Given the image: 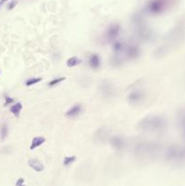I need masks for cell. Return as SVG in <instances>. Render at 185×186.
I'll return each instance as SVG.
<instances>
[{
  "instance_id": "7",
  "label": "cell",
  "mask_w": 185,
  "mask_h": 186,
  "mask_svg": "<svg viewBox=\"0 0 185 186\" xmlns=\"http://www.w3.org/2000/svg\"><path fill=\"white\" fill-rule=\"evenodd\" d=\"M28 165L30 166L32 169H34L36 172H42L45 169V166L40 161L36 160V159H31L28 161Z\"/></svg>"
},
{
  "instance_id": "25",
  "label": "cell",
  "mask_w": 185,
  "mask_h": 186,
  "mask_svg": "<svg viewBox=\"0 0 185 186\" xmlns=\"http://www.w3.org/2000/svg\"><path fill=\"white\" fill-rule=\"evenodd\" d=\"M0 73H1V72H0Z\"/></svg>"
},
{
  "instance_id": "21",
  "label": "cell",
  "mask_w": 185,
  "mask_h": 186,
  "mask_svg": "<svg viewBox=\"0 0 185 186\" xmlns=\"http://www.w3.org/2000/svg\"><path fill=\"white\" fill-rule=\"evenodd\" d=\"M14 102V99L11 98L9 96H6V103H5V105H7V104H10Z\"/></svg>"
},
{
  "instance_id": "9",
  "label": "cell",
  "mask_w": 185,
  "mask_h": 186,
  "mask_svg": "<svg viewBox=\"0 0 185 186\" xmlns=\"http://www.w3.org/2000/svg\"><path fill=\"white\" fill-rule=\"evenodd\" d=\"M111 144H112V145H113L115 149L120 150V149H122L123 147L124 142H123V139L122 137H120V136H115V137H113V138H112Z\"/></svg>"
},
{
  "instance_id": "24",
  "label": "cell",
  "mask_w": 185,
  "mask_h": 186,
  "mask_svg": "<svg viewBox=\"0 0 185 186\" xmlns=\"http://www.w3.org/2000/svg\"><path fill=\"white\" fill-rule=\"evenodd\" d=\"M0 7H1V3H0Z\"/></svg>"
},
{
  "instance_id": "2",
  "label": "cell",
  "mask_w": 185,
  "mask_h": 186,
  "mask_svg": "<svg viewBox=\"0 0 185 186\" xmlns=\"http://www.w3.org/2000/svg\"><path fill=\"white\" fill-rule=\"evenodd\" d=\"M120 33V26L118 24H112L106 33V37L108 40L113 41L114 40Z\"/></svg>"
},
{
  "instance_id": "10",
  "label": "cell",
  "mask_w": 185,
  "mask_h": 186,
  "mask_svg": "<svg viewBox=\"0 0 185 186\" xmlns=\"http://www.w3.org/2000/svg\"><path fill=\"white\" fill-rule=\"evenodd\" d=\"M180 155H181L180 150L177 147H175V146H172L167 151V157L170 158V159H174L176 157H178Z\"/></svg>"
},
{
  "instance_id": "11",
  "label": "cell",
  "mask_w": 185,
  "mask_h": 186,
  "mask_svg": "<svg viewBox=\"0 0 185 186\" xmlns=\"http://www.w3.org/2000/svg\"><path fill=\"white\" fill-rule=\"evenodd\" d=\"M81 63H82V60L80 58H78L77 56H72L66 61V65L68 67H74V66L80 64Z\"/></svg>"
},
{
  "instance_id": "12",
  "label": "cell",
  "mask_w": 185,
  "mask_h": 186,
  "mask_svg": "<svg viewBox=\"0 0 185 186\" xmlns=\"http://www.w3.org/2000/svg\"><path fill=\"white\" fill-rule=\"evenodd\" d=\"M23 108V105L21 103H17L15 104H13L12 106L10 107V111L12 114H14L15 116H19V114H20L21 110Z\"/></svg>"
},
{
  "instance_id": "19",
  "label": "cell",
  "mask_w": 185,
  "mask_h": 186,
  "mask_svg": "<svg viewBox=\"0 0 185 186\" xmlns=\"http://www.w3.org/2000/svg\"><path fill=\"white\" fill-rule=\"evenodd\" d=\"M123 48H124V46H123V43H121V42H115L113 45V50L115 52V54H119V53L123 52Z\"/></svg>"
},
{
  "instance_id": "4",
  "label": "cell",
  "mask_w": 185,
  "mask_h": 186,
  "mask_svg": "<svg viewBox=\"0 0 185 186\" xmlns=\"http://www.w3.org/2000/svg\"><path fill=\"white\" fill-rule=\"evenodd\" d=\"M81 112H82V105L80 103H75L66 111L65 116L68 118H74L81 114Z\"/></svg>"
},
{
  "instance_id": "18",
  "label": "cell",
  "mask_w": 185,
  "mask_h": 186,
  "mask_svg": "<svg viewBox=\"0 0 185 186\" xmlns=\"http://www.w3.org/2000/svg\"><path fill=\"white\" fill-rule=\"evenodd\" d=\"M42 77H32L30 79L26 80V86H31V85H34V84H36L37 83L41 82Z\"/></svg>"
},
{
  "instance_id": "16",
  "label": "cell",
  "mask_w": 185,
  "mask_h": 186,
  "mask_svg": "<svg viewBox=\"0 0 185 186\" xmlns=\"http://www.w3.org/2000/svg\"><path fill=\"white\" fill-rule=\"evenodd\" d=\"M179 124H180V126L183 132V135H184L185 137V111L183 112L182 114H180V116H179Z\"/></svg>"
},
{
  "instance_id": "20",
  "label": "cell",
  "mask_w": 185,
  "mask_h": 186,
  "mask_svg": "<svg viewBox=\"0 0 185 186\" xmlns=\"http://www.w3.org/2000/svg\"><path fill=\"white\" fill-rule=\"evenodd\" d=\"M17 3H18V0H12L11 2H9V4L7 5V9L12 10L13 8H15L17 7Z\"/></svg>"
},
{
  "instance_id": "13",
  "label": "cell",
  "mask_w": 185,
  "mask_h": 186,
  "mask_svg": "<svg viewBox=\"0 0 185 186\" xmlns=\"http://www.w3.org/2000/svg\"><path fill=\"white\" fill-rule=\"evenodd\" d=\"M139 48L137 47V46H131L129 49H128V56H129V58H131V59H133V58H135V57H137L138 55H139Z\"/></svg>"
},
{
  "instance_id": "5",
  "label": "cell",
  "mask_w": 185,
  "mask_h": 186,
  "mask_svg": "<svg viewBox=\"0 0 185 186\" xmlns=\"http://www.w3.org/2000/svg\"><path fill=\"white\" fill-rule=\"evenodd\" d=\"M144 99V93L141 91H134L128 95V102L131 104H137Z\"/></svg>"
},
{
  "instance_id": "23",
  "label": "cell",
  "mask_w": 185,
  "mask_h": 186,
  "mask_svg": "<svg viewBox=\"0 0 185 186\" xmlns=\"http://www.w3.org/2000/svg\"><path fill=\"white\" fill-rule=\"evenodd\" d=\"M7 0H0V3H1V5H3V4H4L5 2H7Z\"/></svg>"
},
{
  "instance_id": "1",
  "label": "cell",
  "mask_w": 185,
  "mask_h": 186,
  "mask_svg": "<svg viewBox=\"0 0 185 186\" xmlns=\"http://www.w3.org/2000/svg\"><path fill=\"white\" fill-rule=\"evenodd\" d=\"M165 125V120L160 116H148L140 123L142 129L149 131H160L164 128Z\"/></svg>"
},
{
  "instance_id": "22",
  "label": "cell",
  "mask_w": 185,
  "mask_h": 186,
  "mask_svg": "<svg viewBox=\"0 0 185 186\" xmlns=\"http://www.w3.org/2000/svg\"><path fill=\"white\" fill-rule=\"evenodd\" d=\"M24 184H25V180H24L23 178H19V179L17 180V182L16 183V185L21 186V185H23Z\"/></svg>"
},
{
  "instance_id": "6",
  "label": "cell",
  "mask_w": 185,
  "mask_h": 186,
  "mask_svg": "<svg viewBox=\"0 0 185 186\" xmlns=\"http://www.w3.org/2000/svg\"><path fill=\"white\" fill-rule=\"evenodd\" d=\"M101 64V59L97 54H92L89 57V65L93 69H98Z\"/></svg>"
},
{
  "instance_id": "14",
  "label": "cell",
  "mask_w": 185,
  "mask_h": 186,
  "mask_svg": "<svg viewBox=\"0 0 185 186\" xmlns=\"http://www.w3.org/2000/svg\"><path fill=\"white\" fill-rule=\"evenodd\" d=\"M7 135H8V126H7V124H2L1 129H0V137H1V140L2 141L5 140L7 138Z\"/></svg>"
},
{
  "instance_id": "8",
  "label": "cell",
  "mask_w": 185,
  "mask_h": 186,
  "mask_svg": "<svg viewBox=\"0 0 185 186\" xmlns=\"http://www.w3.org/2000/svg\"><path fill=\"white\" fill-rule=\"evenodd\" d=\"M45 142V138L43 136H36L35 138H33L32 142H31L30 150H35L36 148H37L38 146L42 145Z\"/></svg>"
},
{
  "instance_id": "15",
  "label": "cell",
  "mask_w": 185,
  "mask_h": 186,
  "mask_svg": "<svg viewBox=\"0 0 185 186\" xmlns=\"http://www.w3.org/2000/svg\"><path fill=\"white\" fill-rule=\"evenodd\" d=\"M76 160V156L75 155H72V156H65L64 158V165L69 166L72 165L73 163H74Z\"/></svg>"
},
{
  "instance_id": "17",
  "label": "cell",
  "mask_w": 185,
  "mask_h": 186,
  "mask_svg": "<svg viewBox=\"0 0 185 186\" xmlns=\"http://www.w3.org/2000/svg\"><path fill=\"white\" fill-rule=\"evenodd\" d=\"M66 78L64 77V76H61V77H56V78H55V79H53L52 81H50L49 83H48V85L49 86H55V85H57V84H59L60 83H62L63 81H64Z\"/></svg>"
},
{
  "instance_id": "3",
  "label": "cell",
  "mask_w": 185,
  "mask_h": 186,
  "mask_svg": "<svg viewBox=\"0 0 185 186\" xmlns=\"http://www.w3.org/2000/svg\"><path fill=\"white\" fill-rule=\"evenodd\" d=\"M164 0H153L149 5V9L154 14H158L164 10Z\"/></svg>"
}]
</instances>
